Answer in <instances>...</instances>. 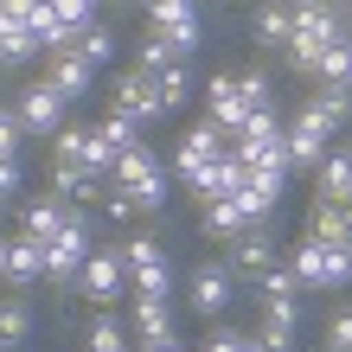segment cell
Instances as JSON below:
<instances>
[{
  "mask_svg": "<svg viewBox=\"0 0 352 352\" xmlns=\"http://www.w3.org/2000/svg\"><path fill=\"white\" fill-rule=\"evenodd\" d=\"M346 38V19L340 7H320V0H307V7H295V32H288V65H295L301 77L320 71V58L333 52Z\"/></svg>",
  "mask_w": 352,
  "mask_h": 352,
  "instance_id": "obj_1",
  "label": "cell"
},
{
  "mask_svg": "<svg viewBox=\"0 0 352 352\" xmlns=\"http://www.w3.org/2000/svg\"><path fill=\"white\" fill-rule=\"evenodd\" d=\"M148 32H160L173 45V58L186 65V58L205 45V13L192 7V0H154L148 7Z\"/></svg>",
  "mask_w": 352,
  "mask_h": 352,
  "instance_id": "obj_2",
  "label": "cell"
},
{
  "mask_svg": "<svg viewBox=\"0 0 352 352\" xmlns=\"http://www.w3.org/2000/svg\"><path fill=\"white\" fill-rule=\"evenodd\" d=\"M122 269H129V288L135 295H154V301H167V256H160V243L154 237H122Z\"/></svg>",
  "mask_w": 352,
  "mask_h": 352,
  "instance_id": "obj_3",
  "label": "cell"
},
{
  "mask_svg": "<svg viewBox=\"0 0 352 352\" xmlns=\"http://www.w3.org/2000/svg\"><path fill=\"white\" fill-rule=\"evenodd\" d=\"M224 154H231V135L212 129V122H192V129L179 135V148H173V173L192 186V179L212 167V160H224Z\"/></svg>",
  "mask_w": 352,
  "mask_h": 352,
  "instance_id": "obj_4",
  "label": "cell"
},
{
  "mask_svg": "<svg viewBox=\"0 0 352 352\" xmlns=\"http://www.w3.org/2000/svg\"><path fill=\"white\" fill-rule=\"evenodd\" d=\"M90 250H96V243H90V218L71 212V224L45 243V276L52 282H77V276H84V263H90Z\"/></svg>",
  "mask_w": 352,
  "mask_h": 352,
  "instance_id": "obj_5",
  "label": "cell"
},
{
  "mask_svg": "<svg viewBox=\"0 0 352 352\" xmlns=\"http://www.w3.org/2000/svg\"><path fill=\"white\" fill-rule=\"evenodd\" d=\"M282 148H288V173H314L320 160L333 154V135H327L314 116L295 109V122H282Z\"/></svg>",
  "mask_w": 352,
  "mask_h": 352,
  "instance_id": "obj_6",
  "label": "cell"
},
{
  "mask_svg": "<svg viewBox=\"0 0 352 352\" xmlns=\"http://www.w3.org/2000/svg\"><path fill=\"white\" fill-rule=\"evenodd\" d=\"M13 116H19V129L26 135H38V141H52L58 129H65V96H58L45 77L38 84H26L19 90V102H13Z\"/></svg>",
  "mask_w": 352,
  "mask_h": 352,
  "instance_id": "obj_7",
  "label": "cell"
},
{
  "mask_svg": "<svg viewBox=\"0 0 352 352\" xmlns=\"http://www.w3.org/2000/svg\"><path fill=\"white\" fill-rule=\"evenodd\" d=\"M116 116H129L135 129H148V122H160L167 109H160V90H154V77H141V71H122L116 77Z\"/></svg>",
  "mask_w": 352,
  "mask_h": 352,
  "instance_id": "obj_8",
  "label": "cell"
},
{
  "mask_svg": "<svg viewBox=\"0 0 352 352\" xmlns=\"http://www.w3.org/2000/svg\"><path fill=\"white\" fill-rule=\"evenodd\" d=\"M77 288H84L96 307H109L122 288H129V269H122L116 250H90V263H84V276H77Z\"/></svg>",
  "mask_w": 352,
  "mask_h": 352,
  "instance_id": "obj_9",
  "label": "cell"
},
{
  "mask_svg": "<svg viewBox=\"0 0 352 352\" xmlns=\"http://www.w3.org/2000/svg\"><path fill=\"white\" fill-rule=\"evenodd\" d=\"M205 102H212V116H205V122H212V129H224L231 141L250 129V102L237 96V77H212V84H205Z\"/></svg>",
  "mask_w": 352,
  "mask_h": 352,
  "instance_id": "obj_10",
  "label": "cell"
},
{
  "mask_svg": "<svg viewBox=\"0 0 352 352\" xmlns=\"http://www.w3.org/2000/svg\"><path fill=\"white\" fill-rule=\"evenodd\" d=\"M224 307H231V269H224V263H199L192 269V314L218 320Z\"/></svg>",
  "mask_w": 352,
  "mask_h": 352,
  "instance_id": "obj_11",
  "label": "cell"
},
{
  "mask_svg": "<svg viewBox=\"0 0 352 352\" xmlns=\"http://www.w3.org/2000/svg\"><path fill=\"white\" fill-rule=\"evenodd\" d=\"M32 282H45V243L19 231V237H7V288H13V295H26Z\"/></svg>",
  "mask_w": 352,
  "mask_h": 352,
  "instance_id": "obj_12",
  "label": "cell"
},
{
  "mask_svg": "<svg viewBox=\"0 0 352 352\" xmlns=\"http://www.w3.org/2000/svg\"><path fill=\"white\" fill-rule=\"evenodd\" d=\"M295 327H301V301H263V327H256V346L263 352H295Z\"/></svg>",
  "mask_w": 352,
  "mask_h": 352,
  "instance_id": "obj_13",
  "label": "cell"
},
{
  "mask_svg": "<svg viewBox=\"0 0 352 352\" xmlns=\"http://www.w3.org/2000/svg\"><path fill=\"white\" fill-rule=\"evenodd\" d=\"M243 173H250V167H243L237 154H224V160H212V167H205V173L192 179V192H199L205 205H218V199H237V192H243Z\"/></svg>",
  "mask_w": 352,
  "mask_h": 352,
  "instance_id": "obj_14",
  "label": "cell"
},
{
  "mask_svg": "<svg viewBox=\"0 0 352 352\" xmlns=\"http://www.w3.org/2000/svg\"><path fill=\"white\" fill-rule=\"evenodd\" d=\"M276 199H282V179H276V173H243L237 212H243V224H250V231H256L269 212H276Z\"/></svg>",
  "mask_w": 352,
  "mask_h": 352,
  "instance_id": "obj_15",
  "label": "cell"
},
{
  "mask_svg": "<svg viewBox=\"0 0 352 352\" xmlns=\"http://www.w3.org/2000/svg\"><path fill=\"white\" fill-rule=\"evenodd\" d=\"M45 84L65 96V102H77V96H90V84H96V71L84 65L77 52H65V58H45Z\"/></svg>",
  "mask_w": 352,
  "mask_h": 352,
  "instance_id": "obj_16",
  "label": "cell"
},
{
  "mask_svg": "<svg viewBox=\"0 0 352 352\" xmlns=\"http://www.w3.org/2000/svg\"><path fill=\"white\" fill-rule=\"evenodd\" d=\"M314 192H320V205H352V154H327L320 167H314Z\"/></svg>",
  "mask_w": 352,
  "mask_h": 352,
  "instance_id": "obj_17",
  "label": "cell"
},
{
  "mask_svg": "<svg viewBox=\"0 0 352 352\" xmlns=\"http://www.w3.org/2000/svg\"><path fill=\"white\" fill-rule=\"evenodd\" d=\"M154 173H167V167H160V160H154V148L141 141V148H129V154L116 160V173H109V192H141V186H148Z\"/></svg>",
  "mask_w": 352,
  "mask_h": 352,
  "instance_id": "obj_18",
  "label": "cell"
},
{
  "mask_svg": "<svg viewBox=\"0 0 352 352\" xmlns=\"http://www.w3.org/2000/svg\"><path fill=\"white\" fill-rule=\"evenodd\" d=\"M231 269H237V276H250V282H263L269 269H276V243H269L263 231H243L231 243Z\"/></svg>",
  "mask_w": 352,
  "mask_h": 352,
  "instance_id": "obj_19",
  "label": "cell"
},
{
  "mask_svg": "<svg viewBox=\"0 0 352 352\" xmlns=\"http://www.w3.org/2000/svg\"><path fill=\"white\" fill-rule=\"evenodd\" d=\"M301 116H314L327 135H340L346 122H352V96H346V90H314V96L301 102Z\"/></svg>",
  "mask_w": 352,
  "mask_h": 352,
  "instance_id": "obj_20",
  "label": "cell"
},
{
  "mask_svg": "<svg viewBox=\"0 0 352 352\" xmlns=\"http://www.w3.org/2000/svg\"><path fill=\"white\" fill-rule=\"evenodd\" d=\"M288 276H295V288H327V243L301 237L295 256H288Z\"/></svg>",
  "mask_w": 352,
  "mask_h": 352,
  "instance_id": "obj_21",
  "label": "cell"
},
{
  "mask_svg": "<svg viewBox=\"0 0 352 352\" xmlns=\"http://www.w3.org/2000/svg\"><path fill=\"white\" fill-rule=\"evenodd\" d=\"M135 333H141V346L173 340V307H167V301H154V295H135Z\"/></svg>",
  "mask_w": 352,
  "mask_h": 352,
  "instance_id": "obj_22",
  "label": "cell"
},
{
  "mask_svg": "<svg viewBox=\"0 0 352 352\" xmlns=\"http://www.w3.org/2000/svg\"><path fill=\"white\" fill-rule=\"evenodd\" d=\"M346 205H307V224H301V237H314V243H346Z\"/></svg>",
  "mask_w": 352,
  "mask_h": 352,
  "instance_id": "obj_23",
  "label": "cell"
},
{
  "mask_svg": "<svg viewBox=\"0 0 352 352\" xmlns=\"http://www.w3.org/2000/svg\"><path fill=\"white\" fill-rule=\"evenodd\" d=\"M199 224H205V237H218V243H237L250 224H243V212H237V199H218V205H205L199 212Z\"/></svg>",
  "mask_w": 352,
  "mask_h": 352,
  "instance_id": "obj_24",
  "label": "cell"
},
{
  "mask_svg": "<svg viewBox=\"0 0 352 352\" xmlns=\"http://www.w3.org/2000/svg\"><path fill=\"white\" fill-rule=\"evenodd\" d=\"M71 224V212H65V199H32L26 205V237H38V243H52L58 231Z\"/></svg>",
  "mask_w": 352,
  "mask_h": 352,
  "instance_id": "obj_25",
  "label": "cell"
},
{
  "mask_svg": "<svg viewBox=\"0 0 352 352\" xmlns=\"http://www.w3.org/2000/svg\"><path fill=\"white\" fill-rule=\"evenodd\" d=\"M314 84H320V90H346V96H352V32H346V38H340V45L327 52V58H320Z\"/></svg>",
  "mask_w": 352,
  "mask_h": 352,
  "instance_id": "obj_26",
  "label": "cell"
},
{
  "mask_svg": "<svg viewBox=\"0 0 352 352\" xmlns=\"http://www.w3.org/2000/svg\"><path fill=\"white\" fill-rule=\"evenodd\" d=\"M109 186L90 179L84 167H52V199H102Z\"/></svg>",
  "mask_w": 352,
  "mask_h": 352,
  "instance_id": "obj_27",
  "label": "cell"
},
{
  "mask_svg": "<svg viewBox=\"0 0 352 352\" xmlns=\"http://www.w3.org/2000/svg\"><path fill=\"white\" fill-rule=\"evenodd\" d=\"M288 32H295V7H256V45L288 52Z\"/></svg>",
  "mask_w": 352,
  "mask_h": 352,
  "instance_id": "obj_28",
  "label": "cell"
},
{
  "mask_svg": "<svg viewBox=\"0 0 352 352\" xmlns=\"http://www.w3.org/2000/svg\"><path fill=\"white\" fill-rule=\"evenodd\" d=\"M71 52L84 58L90 71H102V65H109V58H116V32H109V26H102V19H96L90 32H77V45H71Z\"/></svg>",
  "mask_w": 352,
  "mask_h": 352,
  "instance_id": "obj_29",
  "label": "cell"
},
{
  "mask_svg": "<svg viewBox=\"0 0 352 352\" xmlns=\"http://www.w3.org/2000/svg\"><path fill=\"white\" fill-rule=\"evenodd\" d=\"M154 90H160V109H179V102H192V65H167L154 77Z\"/></svg>",
  "mask_w": 352,
  "mask_h": 352,
  "instance_id": "obj_30",
  "label": "cell"
},
{
  "mask_svg": "<svg viewBox=\"0 0 352 352\" xmlns=\"http://www.w3.org/2000/svg\"><path fill=\"white\" fill-rule=\"evenodd\" d=\"M84 141H90V129L65 122V129L52 135V167H84Z\"/></svg>",
  "mask_w": 352,
  "mask_h": 352,
  "instance_id": "obj_31",
  "label": "cell"
},
{
  "mask_svg": "<svg viewBox=\"0 0 352 352\" xmlns=\"http://www.w3.org/2000/svg\"><path fill=\"white\" fill-rule=\"evenodd\" d=\"M90 135H96V141H109V148H116V154H129V148H141V129H135V122H129V116H116V109H109V116H102V122H96V129H90Z\"/></svg>",
  "mask_w": 352,
  "mask_h": 352,
  "instance_id": "obj_32",
  "label": "cell"
},
{
  "mask_svg": "<svg viewBox=\"0 0 352 352\" xmlns=\"http://www.w3.org/2000/svg\"><path fill=\"white\" fill-rule=\"evenodd\" d=\"M237 96L250 102V116H256V109H276V84H269V71H256V65L237 71Z\"/></svg>",
  "mask_w": 352,
  "mask_h": 352,
  "instance_id": "obj_33",
  "label": "cell"
},
{
  "mask_svg": "<svg viewBox=\"0 0 352 352\" xmlns=\"http://www.w3.org/2000/svg\"><path fill=\"white\" fill-rule=\"evenodd\" d=\"M167 65H179V58H173V45H167L160 32H148V38H141V52H135V71H141V77H160Z\"/></svg>",
  "mask_w": 352,
  "mask_h": 352,
  "instance_id": "obj_34",
  "label": "cell"
},
{
  "mask_svg": "<svg viewBox=\"0 0 352 352\" xmlns=\"http://www.w3.org/2000/svg\"><path fill=\"white\" fill-rule=\"evenodd\" d=\"M32 333V314H26V301H0V346H19V340H26Z\"/></svg>",
  "mask_w": 352,
  "mask_h": 352,
  "instance_id": "obj_35",
  "label": "cell"
},
{
  "mask_svg": "<svg viewBox=\"0 0 352 352\" xmlns=\"http://www.w3.org/2000/svg\"><path fill=\"white\" fill-rule=\"evenodd\" d=\"M52 13H58V26H65L71 38L96 26V7H84V0H58V7H52Z\"/></svg>",
  "mask_w": 352,
  "mask_h": 352,
  "instance_id": "obj_36",
  "label": "cell"
},
{
  "mask_svg": "<svg viewBox=\"0 0 352 352\" xmlns=\"http://www.w3.org/2000/svg\"><path fill=\"white\" fill-rule=\"evenodd\" d=\"M90 352H129V333H122V327L102 314V320L90 327Z\"/></svg>",
  "mask_w": 352,
  "mask_h": 352,
  "instance_id": "obj_37",
  "label": "cell"
},
{
  "mask_svg": "<svg viewBox=\"0 0 352 352\" xmlns=\"http://www.w3.org/2000/svg\"><path fill=\"white\" fill-rule=\"evenodd\" d=\"M352 282V250L346 243H327V288H346Z\"/></svg>",
  "mask_w": 352,
  "mask_h": 352,
  "instance_id": "obj_38",
  "label": "cell"
},
{
  "mask_svg": "<svg viewBox=\"0 0 352 352\" xmlns=\"http://www.w3.org/2000/svg\"><path fill=\"white\" fill-rule=\"evenodd\" d=\"M19 135H26V129H19V116L0 109V160H19Z\"/></svg>",
  "mask_w": 352,
  "mask_h": 352,
  "instance_id": "obj_39",
  "label": "cell"
},
{
  "mask_svg": "<svg viewBox=\"0 0 352 352\" xmlns=\"http://www.w3.org/2000/svg\"><path fill=\"white\" fill-rule=\"evenodd\" d=\"M295 295V276H288V269H269L263 276V301H288Z\"/></svg>",
  "mask_w": 352,
  "mask_h": 352,
  "instance_id": "obj_40",
  "label": "cell"
},
{
  "mask_svg": "<svg viewBox=\"0 0 352 352\" xmlns=\"http://www.w3.org/2000/svg\"><path fill=\"white\" fill-rule=\"evenodd\" d=\"M327 346H333V352H352V314H333V327H327Z\"/></svg>",
  "mask_w": 352,
  "mask_h": 352,
  "instance_id": "obj_41",
  "label": "cell"
},
{
  "mask_svg": "<svg viewBox=\"0 0 352 352\" xmlns=\"http://www.w3.org/2000/svg\"><path fill=\"white\" fill-rule=\"evenodd\" d=\"M19 192V160H0V205H13Z\"/></svg>",
  "mask_w": 352,
  "mask_h": 352,
  "instance_id": "obj_42",
  "label": "cell"
},
{
  "mask_svg": "<svg viewBox=\"0 0 352 352\" xmlns=\"http://www.w3.org/2000/svg\"><path fill=\"white\" fill-rule=\"evenodd\" d=\"M237 346H243V333H231V327H224V333H212L199 352H237Z\"/></svg>",
  "mask_w": 352,
  "mask_h": 352,
  "instance_id": "obj_43",
  "label": "cell"
},
{
  "mask_svg": "<svg viewBox=\"0 0 352 352\" xmlns=\"http://www.w3.org/2000/svg\"><path fill=\"white\" fill-rule=\"evenodd\" d=\"M102 212H109V218H135V199L129 192H109V199H102Z\"/></svg>",
  "mask_w": 352,
  "mask_h": 352,
  "instance_id": "obj_44",
  "label": "cell"
},
{
  "mask_svg": "<svg viewBox=\"0 0 352 352\" xmlns=\"http://www.w3.org/2000/svg\"><path fill=\"white\" fill-rule=\"evenodd\" d=\"M141 352H179V340H154V346H141Z\"/></svg>",
  "mask_w": 352,
  "mask_h": 352,
  "instance_id": "obj_45",
  "label": "cell"
},
{
  "mask_svg": "<svg viewBox=\"0 0 352 352\" xmlns=\"http://www.w3.org/2000/svg\"><path fill=\"white\" fill-rule=\"evenodd\" d=\"M0 276H7V237H0Z\"/></svg>",
  "mask_w": 352,
  "mask_h": 352,
  "instance_id": "obj_46",
  "label": "cell"
},
{
  "mask_svg": "<svg viewBox=\"0 0 352 352\" xmlns=\"http://www.w3.org/2000/svg\"><path fill=\"white\" fill-rule=\"evenodd\" d=\"M340 154H352V135H346V148H340Z\"/></svg>",
  "mask_w": 352,
  "mask_h": 352,
  "instance_id": "obj_47",
  "label": "cell"
},
{
  "mask_svg": "<svg viewBox=\"0 0 352 352\" xmlns=\"http://www.w3.org/2000/svg\"><path fill=\"white\" fill-rule=\"evenodd\" d=\"M346 212H352V205H346Z\"/></svg>",
  "mask_w": 352,
  "mask_h": 352,
  "instance_id": "obj_48",
  "label": "cell"
}]
</instances>
